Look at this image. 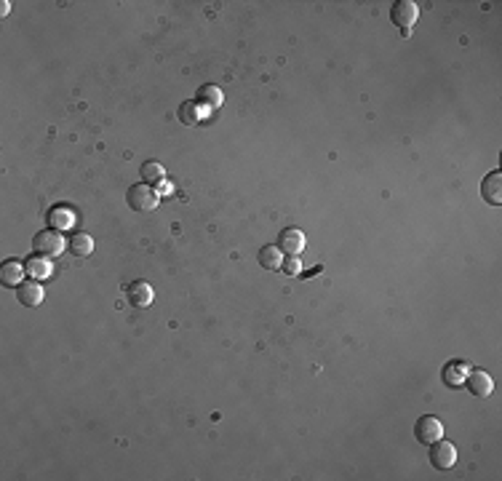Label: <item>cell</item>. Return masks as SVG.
I'll return each mask as SVG.
<instances>
[{"instance_id":"1","label":"cell","mask_w":502,"mask_h":481,"mask_svg":"<svg viewBox=\"0 0 502 481\" xmlns=\"http://www.w3.org/2000/svg\"><path fill=\"white\" fill-rule=\"evenodd\" d=\"M126 200L134 211H153L158 206V193L147 185V182H137L126 190Z\"/></svg>"},{"instance_id":"2","label":"cell","mask_w":502,"mask_h":481,"mask_svg":"<svg viewBox=\"0 0 502 481\" xmlns=\"http://www.w3.org/2000/svg\"><path fill=\"white\" fill-rule=\"evenodd\" d=\"M32 243H35V252L43 254V257H59L64 252V246H67V240L61 238L59 230H41Z\"/></svg>"},{"instance_id":"3","label":"cell","mask_w":502,"mask_h":481,"mask_svg":"<svg viewBox=\"0 0 502 481\" xmlns=\"http://www.w3.org/2000/svg\"><path fill=\"white\" fill-rule=\"evenodd\" d=\"M417 17H420V6L414 0H398L390 8V19H393L396 27H403V32L412 30V24L417 21Z\"/></svg>"},{"instance_id":"4","label":"cell","mask_w":502,"mask_h":481,"mask_svg":"<svg viewBox=\"0 0 502 481\" xmlns=\"http://www.w3.org/2000/svg\"><path fill=\"white\" fill-rule=\"evenodd\" d=\"M430 462H433V468H438V471H449L454 462H457V449H454V444L452 441H433V449H430Z\"/></svg>"},{"instance_id":"5","label":"cell","mask_w":502,"mask_h":481,"mask_svg":"<svg viewBox=\"0 0 502 481\" xmlns=\"http://www.w3.org/2000/svg\"><path fill=\"white\" fill-rule=\"evenodd\" d=\"M414 436L420 444H433V441L443 439V422L438 417H430V415H425L417 420L414 425Z\"/></svg>"},{"instance_id":"6","label":"cell","mask_w":502,"mask_h":481,"mask_svg":"<svg viewBox=\"0 0 502 481\" xmlns=\"http://www.w3.org/2000/svg\"><path fill=\"white\" fill-rule=\"evenodd\" d=\"M470 369H473V366H470V364H465V361H460V359L449 361L441 372L443 385H449V388H460V385H465L467 375H470Z\"/></svg>"},{"instance_id":"7","label":"cell","mask_w":502,"mask_h":481,"mask_svg":"<svg viewBox=\"0 0 502 481\" xmlns=\"http://www.w3.org/2000/svg\"><path fill=\"white\" fill-rule=\"evenodd\" d=\"M126 300L131 308H147L150 302H153V286L147 283V281H131L128 286H126Z\"/></svg>"},{"instance_id":"8","label":"cell","mask_w":502,"mask_h":481,"mask_svg":"<svg viewBox=\"0 0 502 481\" xmlns=\"http://www.w3.org/2000/svg\"><path fill=\"white\" fill-rule=\"evenodd\" d=\"M465 385H467V390H470L473 396H479V399H486V396L494 390L492 377H489L486 372H481V369H470V375H467Z\"/></svg>"},{"instance_id":"9","label":"cell","mask_w":502,"mask_h":481,"mask_svg":"<svg viewBox=\"0 0 502 481\" xmlns=\"http://www.w3.org/2000/svg\"><path fill=\"white\" fill-rule=\"evenodd\" d=\"M278 249L286 252V254H291V257H297L302 249H305L302 230H297V227H283L281 236H278Z\"/></svg>"},{"instance_id":"10","label":"cell","mask_w":502,"mask_h":481,"mask_svg":"<svg viewBox=\"0 0 502 481\" xmlns=\"http://www.w3.org/2000/svg\"><path fill=\"white\" fill-rule=\"evenodd\" d=\"M481 196L486 203H492V206H500L502 203V174L500 171H492V174H486L481 182Z\"/></svg>"},{"instance_id":"11","label":"cell","mask_w":502,"mask_h":481,"mask_svg":"<svg viewBox=\"0 0 502 481\" xmlns=\"http://www.w3.org/2000/svg\"><path fill=\"white\" fill-rule=\"evenodd\" d=\"M17 300H19L21 305H27V308H38L43 302V286L35 279L24 281V283L17 286Z\"/></svg>"},{"instance_id":"12","label":"cell","mask_w":502,"mask_h":481,"mask_svg":"<svg viewBox=\"0 0 502 481\" xmlns=\"http://www.w3.org/2000/svg\"><path fill=\"white\" fill-rule=\"evenodd\" d=\"M21 273H24V267H21L17 260H6L0 265V283L6 286V289H14L17 283H21Z\"/></svg>"},{"instance_id":"13","label":"cell","mask_w":502,"mask_h":481,"mask_svg":"<svg viewBox=\"0 0 502 481\" xmlns=\"http://www.w3.org/2000/svg\"><path fill=\"white\" fill-rule=\"evenodd\" d=\"M67 249L75 254V257H88L94 252V238L88 233H73L67 240Z\"/></svg>"},{"instance_id":"14","label":"cell","mask_w":502,"mask_h":481,"mask_svg":"<svg viewBox=\"0 0 502 481\" xmlns=\"http://www.w3.org/2000/svg\"><path fill=\"white\" fill-rule=\"evenodd\" d=\"M257 262H260L264 270H278L281 267V249L278 246H273V243H267V246H262L260 254H257Z\"/></svg>"},{"instance_id":"15","label":"cell","mask_w":502,"mask_h":481,"mask_svg":"<svg viewBox=\"0 0 502 481\" xmlns=\"http://www.w3.org/2000/svg\"><path fill=\"white\" fill-rule=\"evenodd\" d=\"M142 174V182H147V185H158V182L166 177V169H163L158 160H144L139 169Z\"/></svg>"},{"instance_id":"16","label":"cell","mask_w":502,"mask_h":481,"mask_svg":"<svg viewBox=\"0 0 502 481\" xmlns=\"http://www.w3.org/2000/svg\"><path fill=\"white\" fill-rule=\"evenodd\" d=\"M24 273H30L35 281H43V279H48L51 276V265L43 260V257H30V260L24 262Z\"/></svg>"},{"instance_id":"17","label":"cell","mask_w":502,"mask_h":481,"mask_svg":"<svg viewBox=\"0 0 502 481\" xmlns=\"http://www.w3.org/2000/svg\"><path fill=\"white\" fill-rule=\"evenodd\" d=\"M48 220H51L54 227H59L61 230V227H70V225L75 222V214H73L67 206H54V209H51V214H48Z\"/></svg>"},{"instance_id":"18","label":"cell","mask_w":502,"mask_h":481,"mask_svg":"<svg viewBox=\"0 0 502 481\" xmlns=\"http://www.w3.org/2000/svg\"><path fill=\"white\" fill-rule=\"evenodd\" d=\"M203 118L201 107L195 104V102H184L180 107V120L182 123H187V126H193V123H198Z\"/></svg>"},{"instance_id":"19","label":"cell","mask_w":502,"mask_h":481,"mask_svg":"<svg viewBox=\"0 0 502 481\" xmlns=\"http://www.w3.org/2000/svg\"><path fill=\"white\" fill-rule=\"evenodd\" d=\"M198 100H201L203 104H209V107H220V104H222V91L217 88V86H203L201 94H198Z\"/></svg>"},{"instance_id":"20","label":"cell","mask_w":502,"mask_h":481,"mask_svg":"<svg viewBox=\"0 0 502 481\" xmlns=\"http://www.w3.org/2000/svg\"><path fill=\"white\" fill-rule=\"evenodd\" d=\"M283 267V273H289V276H297L302 270V265H300V260L297 257H291V260H286V265H281Z\"/></svg>"},{"instance_id":"21","label":"cell","mask_w":502,"mask_h":481,"mask_svg":"<svg viewBox=\"0 0 502 481\" xmlns=\"http://www.w3.org/2000/svg\"><path fill=\"white\" fill-rule=\"evenodd\" d=\"M8 11H11V3H8V0H3V3H0V14H3V17H6V14H8Z\"/></svg>"}]
</instances>
